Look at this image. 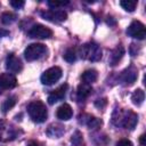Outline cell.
Masks as SVG:
<instances>
[{
	"mask_svg": "<svg viewBox=\"0 0 146 146\" xmlns=\"http://www.w3.org/2000/svg\"><path fill=\"white\" fill-rule=\"evenodd\" d=\"M6 67L9 72L18 73L23 68V64L18 57H16L14 54H9L6 58Z\"/></svg>",
	"mask_w": 146,
	"mask_h": 146,
	"instance_id": "12",
	"label": "cell"
},
{
	"mask_svg": "<svg viewBox=\"0 0 146 146\" xmlns=\"http://www.w3.org/2000/svg\"><path fill=\"white\" fill-rule=\"evenodd\" d=\"M92 91V88H91V84H87V83H81L79 84L78 87V90H76V98L78 100H84L86 98H88L90 96Z\"/></svg>",
	"mask_w": 146,
	"mask_h": 146,
	"instance_id": "15",
	"label": "cell"
},
{
	"mask_svg": "<svg viewBox=\"0 0 146 146\" xmlns=\"http://www.w3.org/2000/svg\"><path fill=\"white\" fill-rule=\"evenodd\" d=\"M64 59H65L66 62H68V63L75 62V59H76V51H75V49H73V48L67 49V50L64 52Z\"/></svg>",
	"mask_w": 146,
	"mask_h": 146,
	"instance_id": "23",
	"label": "cell"
},
{
	"mask_svg": "<svg viewBox=\"0 0 146 146\" xmlns=\"http://www.w3.org/2000/svg\"><path fill=\"white\" fill-rule=\"evenodd\" d=\"M8 34H9L8 31H6V30H3V29H0V38L6 36V35H8Z\"/></svg>",
	"mask_w": 146,
	"mask_h": 146,
	"instance_id": "27",
	"label": "cell"
},
{
	"mask_svg": "<svg viewBox=\"0 0 146 146\" xmlns=\"http://www.w3.org/2000/svg\"><path fill=\"white\" fill-rule=\"evenodd\" d=\"M98 78V73L96 70H87L82 73L81 75V80L83 81V83H87V84H91L92 82H95Z\"/></svg>",
	"mask_w": 146,
	"mask_h": 146,
	"instance_id": "16",
	"label": "cell"
},
{
	"mask_svg": "<svg viewBox=\"0 0 146 146\" xmlns=\"http://www.w3.org/2000/svg\"><path fill=\"white\" fill-rule=\"evenodd\" d=\"M116 146H133L129 139H121L116 143Z\"/></svg>",
	"mask_w": 146,
	"mask_h": 146,
	"instance_id": "26",
	"label": "cell"
},
{
	"mask_svg": "<svg viewBox=\"0 0 146 146\" xmlns=\"http://www.w3.org/2000/svg\"><path fill=\"white\" fill-rule=\"evenodd\" d=\"M15 21H16V16H15V14H13V13L6 11V13H3V14L1 15V22H2L3 24H6V25L11 24V23L15 22Z\"/></svg>",
	"mask_w": 146,
	"mask_h": 146,
	"instance_id": "22",
	"label": "cell"
},
{
	"mask_svg": "<svg viewBox=\"0 0 146 146\" xmlns=\"http://www.w3.org/2000/svg\"><path fill=\"white\" fill-rule=\"evenodd\" d=\"M120 5H121V7H122L124 10L131 13V11H133V10L136 9L137 1H135V0H122V1L120 2Z\"/></svg>",
	"mask_w": 146,
	"mask_h": 146,
	"instance_id": "21",
	"label": "cell"
},
{
	"mask_svg": "<svg viewBox=\"0 0 146 146\" xmlns=\"http://www.w3.org/2000/svg\"><path fill=\"white\" fill-rule=\"evenodd\" d=\"M15 104H16V97H15V96L8 97V98L2 103V106H1L2 112H3V113L8 112L9 110H11V108L15 106Z\"/></svg>",
	"mask_w": 146,
	"mask_h": 146,
	"instance_id": "20",
	"label": "cell"
},
{
	"mask_svg": "<svg viewBox=\"0 0 146 146\" xmlns=\"http://www.w3.org/2000/svg\"><path fill=\"white\" fill-rule=\"evenodd\" d=\"M27 113H29L30 117L32 119V121H34L36 123L44 122L48 117L47 107L41 100H34V102L30 103L27 106Z\"/></svg>",
	"mask_w": 146,
	"mask_h": 146,
	"instance_id": "2",
	"label": "cell"
},
{
	"mask_svg": "<svg viewBox=\"0 0 146 146\" xmlns=\"http://www.w3.org/2000/svg\"><path fill=\"white\" fill-rule=\"evenodd\" d=\"M80 56L83 59L90 60V62H97L102 58V49L95 42H88L80 47Z\"/></svg>",
	"mask_w": 146,
	"mask_h": 146,
	"instance_id": "3",
	"label": "cell"
},
{
	"mask_svg": "<svg viewBox=\"0 0 146 146\" xmlns=\"http://www.w3.org/2000/svg\"><path fill=\"white\" fill-rule=\"evenodd\" d=\"M41 16L44 19L54 22V23H60L67 18V14L62 9H49V10L42 11Z\"/></svg>",
	"mask_w": 146,
	"mask_h": 146,
	"instance_id": "9",
	"label": "cell"
},
{
	"mask_svg": "<svg viewBox=\"0 0 146 146\" xmlns=\"http://www.w3.org/2000/svg\"><path fill=\"white\" fill-rule=\"evenodd\" d=\"M144 99H145V92H144L141 89L135 90V91L132 92V95H131V100H132V103H133L135 105H137V106L141 105L143 102H144Z\"/></svg>",
	"mask_w": 146,
	"mask_h": 146,
	"instance_id": "18",
	"label": "cell"
},
{
	"mask_svg": "<svg viewBox=\"0 0 146 146\" xmlns=\"http://www.w3.org/2000/svg\"><path fill=\"white\" fill-rule=\"evenodd\" d=\"M67 88H68V86H67L66 83H64V84H62L60 87H58L57 89L52 90V91L49 94V96H48V103H49L50 105H52V104H55V103H57V102H59V100H63V99L65 98V96H66Z\"/></svg>",
	"mask_w": 146,
	"mask_h": 146,
	"instance_id": "11",
	"label": "cell"
},
{
	"mask_svg": "<svg viewBox=\"0 0 146 146\" xmlns=\"http://www.w3.org/2000/svg\"><path fill=\"white\" fill-rule=\"evenodd\" d=\"M123 54H124L123 47H122L121 44L117 46V47L112 51V55H111V57H110V64H111V65H116V64L119 63V60L122 58Z\"/></svg>",
	"mask_w": 146,
	"mask_h": 146,
	"instance_id": "17",
	"label": "cell"
},
{
	"mask_svg": "<svg viewBox=\"0 0 146 146\" xmlns=\"http://www.w3.org/2000/svg\"><path fill=\"white\" fill-rule=\"evenodd\" d=\"M9 3H10V6H13V7L16 8V9L22 8V7L25 5V2H24L23 0H11Z\"/></svg>",
	"mask_w": 146,
	"mask_h": 146,
	"instance_id": "25",
	"label": "cell"
},
{
	"mask_svg": "<svg viewBox=\"0 0 146 146\" xmlns=\"http://www.w3.org/2000/svg\"><path fill=\"white\" fill-rule=\"evenodd\" d=\"M17 137V130L6 121L0 120V141H10Z\"/></svg>",
	"mask_w": 146,
	"mask_h": 146,
	"instance_id": "7",
	"label": "cell"
},
{
	"mask_svg": "<svg viewBox=\"0 0 146 146\" xmlns=\"http://www.w3.org/2000/svg\"><path fill=\"white\" fill-rule=\"evenodd\" d=\"M137 76H138L137 70H135V68L131 66V67H129V68H127V70H124V71L122 72V74H121V80H122L125 84H132V83L136 81Z\"/></svg>",
	"mask_w": 146,
	"mask_h": 146,
	"instance_id": "14",
	"label": "cell"
},
{
	"mask_svg": "<svg viewBox=\"0 0 146 146\" xmlns=\"http://www.w3.org/2000/svg\"><path fill=\"white\" fill-rule=\"evenodd\" d=\"M56 115L59 120L62 121H67L72 117L73 115V111H72V107L68 105V104H62L58 108H57V112H56Z\"/></svg>",
	"mask_w": 146,
	"mask_h": 146,
	"instance_id": "13",
	"label": "cell"
},
{
	"mask_svg": "<svg viewBox=\"0 0 146 146\" xmlns=\"http://www.w3.org/2000/svg\"><path fill=\"white\" fill-rule=\"evenodd\" d=\"M112 121L117 127L120 125V127H123L124 129L132 130L136 127L137 122H138V116H137L136 113H133L132 111H129V110L116 111L113 114Z\"/></svg>",
	"mask_w": 146,
	"mask_h": 146,
	"instance_id": "1",
	"label": "cell"
},
{
	"mask_svg": "<svg viewBox=\"0 0 146 146\" xmlns=\"http://www.w3.org/2000/svg\"><path fill=\"white\" fill-rule=\"evenodd\" d=\"M17 84V79L11 73H2L0 74V92L5 90H9L15 88Z\"/></svg>",
	"mask_w": 146,
	"mask_h": 146,
	"instance_id": "10",
	"label": "cell"
},
{
	"mask_svg": "<svg viewBox=\"0 0 146 146\" xmlns=\"http://www.w3.org/2000/svg\"><path fill=\"white\" fill-rule=\"evenodd\" d=\"M62 74H63V72H62L60 67H58V66L50 67L42 73V75L40 78L41 83L46 84V86H51L62 78Z\"/></svg>",
	"mask_w": 146,
	"mask_h": 146,
	"instance_id": "5",
	"label": "cell"
},
{
	"mask_svg": "<svg viewBox=\"0 0 146 146\" xmlns=\"http://www.w3.org/2000/svg\"><path fill=\"white\" fill-rule=\"evenodd\" d=\"M27 146H40V145H39L38 143H35V141H31V143H30Z\"/></svg>",
	"mask_w": 146,
	"mask_h": 146,
	"instance_id": "28",
	"label": "cell"
},
{
	"mask_svg": "<svg viewBox=\"0 0 146 146\" xmlns=\"http://www.w3.org/2000/svg\"><path fill=\"white\" fill-rule=\"evenodd\" d=\"M47 52V48L44 44L42 43H31L26 47L25 51H24V56L26 58V60L29 62H33L36 59H40L41 57H43Z\"/></svg>",
	"mask_w": 146,
	"mask_h": 146,
	"instance_id": "4",
	"label": "cell"
},
{
	"mask_svg": "<svg viewBox=\"0 0 146 146\" xmlns=\"http://www.w3.org/2000/svg\"><path fill=\"white\" fill-rule=\"evenodd\" d=\"M29 36L35 39H49L52 36V31L49 27H46L44 25L36 24L32 26L29 31Z\"/></svg>",
	"mask_w": 146,
	"mask_h": 146,
	"instance_id": "8",
	"label": "cell"
},
{
	"mask_svg": "<svg viewBox=\"0 0 146 146\" xmlns=\"http://www.w3.org/2000/svg\"><path fill=\"white\" fill-rule=\"evenodd\" d=\"M127 34L131 38L143 40L146 36V29L145 25L139 21H133L127 29Z\"/></svg>",
	"mask_w": 146,
	"mask_h": 146,
	"instance_id": "6",
	"label": "cell"
},
{
	"mask_svg": "<svg viewBox=\"0 0 146 146\" xmlns=\"http://www.w3.org/2000/svg\"><path fill=\"white\" fill-rule=\"evenodd\" d=\"M47 5L51 8V9H56L58 7H64L66 5H68V1H48Z\"/></svg>",
	"mask_w": 146,
	"mask_h": 146,
	"instance_id": "24",
	"label": "cell"
},
{
	"mask_svg": "<svg viewBox=\"0 0 146 146\" xmlns=\"http://www.w3.org/2000/svg\"><path fill=\"white\" fill-rule=\"evenodd\" d=\"M86 116H87V119L83 120V123L87 124L90 129H91V128H97V127H99V125L102 124V121L98 120L97 117H95V116H92V115H86Z\"/></svg>",
	"mask_w": 146,
	"mask_h": 146,
	"instance_id": "19",
	"label": "cell"
}]
</instances>
